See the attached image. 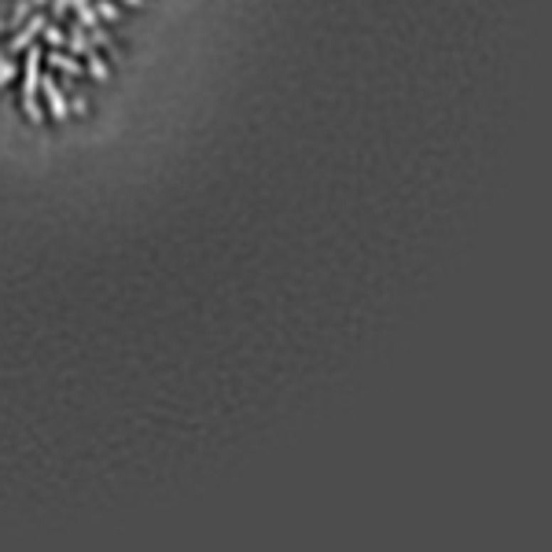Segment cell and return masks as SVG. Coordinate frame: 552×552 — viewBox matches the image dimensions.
<instances>
[{"label":"cell","instance_id":"cell-1","mask_svg":"<svg viewBox=\"0 0 552 552\" xmlns=\"http://www.w3.org/2000/svg\"><path fill=\"white\" fill-rule=\"evenodd\" d=\"M41 63H45V52L30 45L26 67H23V111L30 122H45V111H41Z\"/></svg>","mask_w":552,"mask_h":552},{"label":"cell","instance_id":"cell-7","mask_svg":"<svg viewBox=\"0 0 552 552\" xmlns=\"http://www.w3.org/2000/svg\"><path fill=\"white\" fill-rule=\"evenodd\" d=\"M41 37L48 41V48H67V30H63L59 23H48V26H45V33H41Z\"/></svg>","mask_w":552,"mask_h":552},{"label":"cell","instance_id":"cell-11","mask_svg":"<svg viewBox=\"0 0 552 552\" xmlns=\"http://www.w3.org/2000/svg\"><path fill=\"white\" fill-rule=\"evenodd\" d=\"M11 78H15V63L4 55V59H0V85H8Z\"/></svg>","mask_w":552,"mask_h":552},{"label":"cell","instance_id":"cell-13","mask_svg":"<svg viewBox=\"0 0 552 552\" xmlns=\"http://www.w3.org/2000/svg\"><path fill=\"white\" fill-rule=\"evenodd\" d=\"M70 107H74V111H78V115H85V111H89V103H85V100H81V96H74V103H70Z\"/></svg>","mask_w":552,"mask_h":552},{"label":"cell","instance_id":"cell-5","mask_svg":"<svg viewBox=\"0 0 552 552\" xmlns=\"http://www.w3.org/2000/svg\"><path fill=\"white\" fill-rule=\"evenodd\" d=\"M67 48H70V55L85 59V55H89V48H96V45H92V37H89V30H85L81 23H74V26L67 30Z\"/></svg>","mask_w":552,"mask_h":552},{"label":"cell","instance_id":"cell-6","mask_svg":"<svg viewBox=\"0 0 552 552\" xmlns=\"http://www.w3.org/2000/svg\"><path fill=\"white\" fill-rule=\"evenodd\" d=\"M70 11H78V23H81L85 30H96V26H100V15H96V8H92V0H70Z\"/></svg>","mask_w":552,"mask_h":552},{"label":"cell","instance_id":"cell-2","mask_svg":"<svg viewBox=\"0 0 552 552\" xmlns=\"http://www.w3.org/2000/svg\"><path fill=\"white\" fill-rule=\"evenodd\" d=\"M41 96H45V103H48V118H55V122L70 118V103H67V92H63L59 78H52V74L41 78Z\"/></svg>","mask_w":552,"mask_h":552},{"label":"cell","instance_id":"cell-12","mask_svg":"<svg viewBox=\"0 0 552 552\" xmlns=\"http://www.w3.org/2000/svg\"><path fill=\"white\" fill-rule=\"evenodd\" d=\"M48 4H52V15L55 18H63V15L70 11V0H48Z\"/></svg>","mask_w":552,"mask_h":552},{"label":"cell","instance_id":"cell-14","mask_svg":"<svg viewBox=\"0 0 552 552\" xmlns=\"http://www.w3.org/2000/svg\"><path fill=\"white\" fill-rule=\"evenodd\" d=\"M125 4H129V8H140V4H144V0H125Z\"/></svg>","mask_w":552,"mask_h":552},{"label":"cell","instance_id":"cell-8","mask_svg":"<svg viewBox=\"0 0 552 552\" xmlns=\"http://www.w3.org/2000/svg\"><path fill=\"white\" fill-rule=\"evenodd\" d=\"M92 8L100 15V23H118V4L115 0H92Z\"/></svg>","mask_w":552,"mask_h":552},{"label":"cell","instance_id":"cell-4","mask_svg":"<svg viewBox=\"0 0 552 552\" xmlns=\"http://www.w3.org/2000/svg\"><path fill=\"white\" fill-rule=\"evenodd\" d=\"M45 63H48V67H55V70H63L67 78H78V74H81V63H78V55L63 52V48H48Z\"/></svg>","mask_w":552,"mask_h":552},{"label":"cell","instance_id":"cell-3","mask_svg":"<svg viewBox=\"0 0 552 552\" xmlns=\"http://www.w3.org/2000/svg\"><path fill=\"white\" fill-rule=\"evenodd\" d=\"M45 26H48V18L33 11V15L26 18V23L15 30V37H11V45H8V48H11V52H26L30 45H37V37L45 33Z\"/></svg>","mask_w":552,"mask_h":552},{"label":"cell","instance_id":"cell-10","mask_svg":"<svg viewBox=\"0 0 552 552\" xmlns=\"http://www.w3.org/2000/svg\"><path fill=\"white\" fill-rule=\"evenodd\" d=\"M33 8H37V4H33V0H18V4H15V11H11V26H15V30H18V26H23V23H26V18L33 15Z\"/></svg>","mask_w":552,"mask_h":552},{"label":"cell","instance_id":"cell-9","mask_svg":"<svg viewBox=\"0 0 552 552\" xmlns=\"http://www.w3.org/2000/svg\"><path fill=\"white\" fill-rule=\"evenodd\" d=\"M85 59H89V74H92L96 81H107V63L100 59L96 48H89V55H85Z\"/></svg>","mask_w":552,"mask_h":552}]
</instances>
